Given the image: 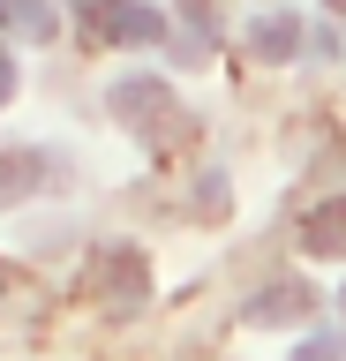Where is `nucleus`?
I'll return each instance as SVG.
<instances>
[{
	"label": "nucleus",
	"instance_id": "3",
	"mask_svg": "<svg viewBox=\"0 0 346 361\" xmlns=\"http://www.w3.org/2000/svg\"><path fill=\"white\" fill-rule=\"evenodd\" d=\"M91 23H98L113 45H151V38H166L159 8H143V0H98V8H91Z\"/></svg>",
	"mask_w": 346,
	"mask_h": 361
},
{
	"label": "nucleus",
	"instance_id": "2",
	"mask_svg": "<svg viewBox=\"0 0 346 361\" xmlns=\"http://www.w3.org/2000/svg\"><path fill=\"white\" fill-rule=\"evenodd\" d=\"M143 293H151V264H143L136 248H98L91 301H106V309H143Z\"/></svg>",
	"mask_w": 346,
	"mask_h": 361
},
{
	"label": "nucleus",
	"instance_id": "8",
	"mask_svg": "<svg viewBox=\"0 0 346 361\" xmlns=\"http://www.w3.org/2000/svg\"><path fill=\"white\" fill-rule=\"evenodd\" d=\"M30 173H38V158H23V151H16V158H0V203H8V196H23Z\"/></svg>",
	"mask_w": 346,
	"mask_h": 361
},
{
	"label": "nucleus",
	"instance_id": "12",
	"mask_svg": "<svg viewBox=\"0 0 346 361\" xmlns=\"http://www.w3.org/2000/svg\"><path fill=\"white\" fill-rule=\"evenodd\" d=\"M331 16H346V0H331Z\"/></svg>",
	"mask_w": 346,
	"mask_h": 361
},
{
	"label": "nucleus",
	"instance_id": "9",
	"mask_svg": "<svg viewBox=\"0 0 346 361\" xmlns=\"http://www.w3.org/2000/svg\"><path fill=\"white\" fill-rule=\"evenodd\" d=\"M226 211V173H204V188H196V219H218Z\"/></svg>",
	"mask_w": 346,
	"mask_h": 361
},
{
	"label": "nucleus",
	"instance_id": "10",
	"mask_svg": "<svg viewBox=\"0 0 346 361\" xmlns=\"http://www.w3.org/2000/svg\"><path fill=\"white\" fill-rule=\"evenodd\" d=\"M294 361H346V338H301Z\"/></svg>",
	"mask_w": 346,
	"mask_h": 361
},
{
	"label": "nucleus",
	"instance_id": "13",
	"mask_svg": "<svg viewBox=\"0 0 346 361\" xmlns=\"http://www.w3.org/2000/svg\"><path fill=\"white\" fill-rule=\"evenodd\" d=\"M339 301H346V293H339Z\"/></svg>",
	"mask_w": 346,
	"mask_h": 361
},
{
	"label": "nucleus",
	"instance_id": "7",
	"mask_svg": "<svg viewBox=\"0 0 346 361\" xmlns=\"http://www.w3.org/2000/svg\"><path fill=\"white\" fill-rule=\"evenodd\" d=\"M0 30L8 38H53V0H0Z\"/></svg>",
	"mask_w": 346,
	"mask_h": 361
},
{
	"label": "nucleus",
	"instance_id": "5",
	"mask_svg": "<svg viewBox=\"0 0 346 361\" xmlns=\"http://www.w3.org/2000/svg\"><path fill=\"white\" fill-rule=\"evenodd\" d=\"M301 248H309V256H346V196L316 203V211L301 219Z\"/></svg>",
	"mask_w": 346,
	"mask_h": 361
},
{
	"label": "nucleus",
	"instance_id": "1",
	"mask_svg": "<svg viewBox=\"0 0 346 361\" xmlns=\"http://www.w3.org/2000/svg\"><path fill=\"white\" fill-rule=\"evenodd\" d=\"M113 113L151 143V151H166V143L181 135V98H173L159 75H121L113 83Z\"/></svg>",
	"mask_w": 346,
	"mask_h": 361
},
{
	"label": "nucleus",
	"instance_id": "6",
	"mask_svg": "<svg viewBox=\"0 0 346 361\" xmlns=\"http://www.w3.org/2000/svg\"><path fill=\"white\" fill-rule=\"evenodd\" d=\"M301 53V23L294 16H256L249 23V61H294Z\"/></svg>",
	"mask_w": 346,
	"mask_h": 361
},
{
	"label": "nucleus",
	"instance_id": "4",
	"mask_svg": "<svg viewBox=\"0 0 346 361\" xmlns=\"http://www.w3.org/2000/svg\"><path fill=\"white\" fill-rule=\"evenodd\" d=\"M309 309H316V293L294 286V279H278V286H264V293L249 301V324H301Z\"/></svg>",
	"mask_w": 346,
	"mask_h": 361
},
{
	"label": "nucleus",
	"instance_id": "11",
	"mask_svg": "<svg viewBox=\"0 0 346 361\" xmlns=\"http://www.w3.org/2000/svg\"><path fill=\"white\" fill-rule=\"evenodd\" d=\"M8 90H16V61H8V45H0V106H8Z\"/></svg>",
	"mask_w": 346,
	"mask_h": 361
}]
</instances>
